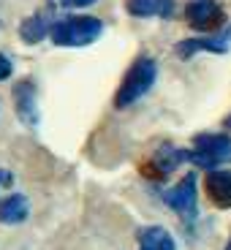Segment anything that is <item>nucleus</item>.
<instances>
[{"label":"nucleus","instance_id":"obj_16","mask_svg":"<svg viewBox=\"0 0 231 250\" xmlns=\"http://www.w3.org/2000/svg\"><path fill=\"white\" fill-rule=\"evenodd\" d=\"M226 128H231V117H226Z\"/></svg>","mask_w":231,"mask_h":250},{"label":"nucleus","instance_id":"obj_12","mask_svg":"<svg viewBox=\"0 0 231 250\" xmlns=\"http://www.w3.org/2000/svg\"><path fill=\"white\" fill-rule=\"evenodd\" d=\"M52 25L49 19L44 14H33V17L22 19V25H19V38L25 41V44H41L46 36H49Z\"/></svg>","mask_w":231,"mask_h":250},{"label":"nucleus","instance_id":"obj_5","mask_svg":"<svg viewBox=\"0 0 231 250\" xmlns=\"http://www.w3.org/2000/svg\"><path fill=\"white\" fill-rule=\"evenodd\" d=\"M163 201L180 215L185 223H193L199 215V193H196V174H185L177 185L163 190Z\"/></svg>","mask_w":231,"mask_h":250},{"label":"nucleus","instance_id":"obj_11","mask_svg":"<svg viewBox=\"0 0 231 250\" xmlns=\"http://www.w3.org/2000/svg\"><path fill=\"white\" fill-rule=\"evenodd\" d=\"M139 250H177V242L163 226H144L136 234Z\"/></svg>","mask_w":231,"mask_h":250},{"label":"nucleus","instance_id":"obj_7","mask_svg":"<svg viewBox=\"0 0 231 250\" xmlns=\"http://www.w3.org/2000/svg\"><path fill=\"white\" fill-rule=\"evenodd\" d=\"M14 106H17L19 120L30 128L38 125V106H36V84L30 79H22L14 84Z\"/></svg>","mask_w":231,"mask_h":250},{"label":"nucleus","instance_id":"obj_13","mask_svg":"<svg viewBox=\"0 0 231 250\" xmlns=\"http://www.w3.org/2000/svg\"><path fill=\"white\" fill-rule=\"evenodd\" d=\"M125 8H128V14H131V17H139V19L158 14L155 0H125Z\"/></svg>","mask_w":231,"mask_h":250},{"label":"nucleus","instance_id":"obj_2","mask_svg":"<svg viewBox=\"0 0 231 250\" xmlns=\"http://www.w3.org/2000/svg\"><path fill=\"white\" fill-rule=\"evenodd\" d=\"M101 33H104V22L98 17L74 14V17H63L52 22L49 38L57 46H90L101 38Z\"/></svg>","mask_w":231,"mask_h":250},{"label":"nucleus","instance_id":"obj_1","mask_svg":"<svg viewBox=\"0 0 231 250\" xmlns=\"http://www.w3.org/2000/svg\"><path fill=\"white\" fill-rule=\"evenodd\" d=\"M155 76H158V62L152 60V57H147V55L136 57V60L131 62L128 74L123 76V82H120L117 95H114V106L117 109L133 106L139 98H144V95L150 93V87L155 84Z\"/></svg>","mask_w":231,"mask_h":250},{"label":"nucleus","instance_id":"obj_14","mask_svg":"<svg viewBox=\"0 0 231 250\" xmlns=\"http://www.w3.org/2000/svg\"><path fill=\"white\" fill-rule=\"evenodd\" d=\"M11 74H14V65H11V60H8L6 55H0V82H3V79H8Z\"/></svg>","mask_w":231,"mask_h":250},{"label":"nucleus","instance_id":"obj_9","mask_svg":"<svg viewBox=\"0 0 231 250\" xmlns=\"http://www.w3.org/2000/svg\"><path fill=\"white\" fill-rule=\"evenodd\" d=\"M182 161H185V150H177V147L166 144V147H161V150L152 155L147 171H150V177H166V174H171Z\"/></svg>","mask_w":231,"mask_h":250},{"label":"nucleus","instance_id":"obj_15","mask_svg":"<svg viewBox=\"0 0 231 250\" xmlns=\"http://www.w3.org/2000/svg\"><path fill=\"white\" fill-rule=\"evenodd\" d=\"M93 3H98V0H60V6H65V8H87Z\"/></svg>","mask_w":231,"mask_h":250},{"label":"nucleus","instance_id":"obj_4","mask_svg":"<svg viewBox=\"0 0 231 250\" xmlns=\"http://www.w3.org/2000/svg\"><path fill=\"white\" fill-rule=\"evenodd\" d=\"M185 22L193 30L212 36V33H220V27L226 25V11L220 8L218 0H190L185 6Z\"/></svg>","mask_w":231,"mask_h":250},{"label":"nucleus","instance_id":"obj_10","mask_svg":"<svg viewBox=\"0 0 231 250\" xmlns=\"http://www.w3.org/2000/svg\"><path fill=\"white\" fill-rule=\"evenodd\" d=\"M27 215H30V204L22 193H11L0 201V223L3 226H17L25 223Z\"/></svg>","mask_w":231,"mask_h":250},{"label":"nucleus","instance_id":"obj_8","mask_svg":"<svg viewBox=\"0 0 231 250\" xmlns=\"http://www.w3.org/2000/svg\"><path fill=\"white\" fill-rule=\"evenodd\" d=\"M204 190L218 209L231 207V169H212L204 177Z\"/></svg>","mask_w":231,"mask_h":250},{"label":"nucleus","instance_id":"obj_3","mask_svg":"<svg viewBox=\"0 0 231 250\" xmlns=\"http://www.w3.org/2000/svg\"><path fill=\"white\" fill-rule=\"evenodd\" d=\"M185 161L212 171L220 163L231 161V136L226 133H199L193 139V150H185Z\"/></svg>","mask_w":231,"mask_h":250},{"label":"nucleus","instance_id":"obj_6","mask_svg":"<svg viewBox=\"0 0 231 250\" xmlns=\"http://www.w3.org/2000/svg\"><path fill=\"white\" fill-rule=\"evenodd\" d=\"M229 46H231V27H226V30L212 33V36H204V38H185V41H180V44L174 46V52H177V57L188 60V57L199 55V52L226 55Z\"/></svg>","mask_w":231,"mask_h":250},{"label":"nucleus","instance_id":"obj_17","mask_svg":"<svg viewBox=\"0 0 231 250\" xmlns=\"http://www.w3.org/2000/svg\"><path fill=\"white\" fill-rule=\"evenodd\" d=\"M226 250H231V239H229V242H226Z\"/></svg>","mask_w":231,"mask_h":250}]
</instances>
